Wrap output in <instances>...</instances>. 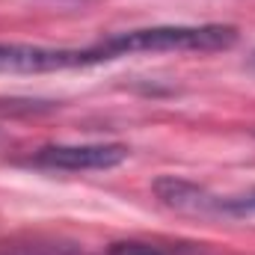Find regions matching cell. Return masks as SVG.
Segmentation results:
<instances>
[{"mask_svg":"<svg viewBox=\"0 0 255 255\" xmlns=\"http://www.w3.org/2000/svg\"><path fill=\"white\" fill-rule=\"evenodd\" d=\"M122 60L116 39L107 36L89 48H48V45H24V42H0V71L9 74H51L68 68Z\"/></svg>","mask_w":255,"mask_h":255,"instance_id":"cell-1","label":"cell"},{"mask_svg":"<svg viewBox=\"0 0 255 255\" xmlns=\"http://www.w3.org/2000/svg\"><path fill=\"white\" fill-rule=\"evenodd\" d=\"M128 160V145L122 142H74V145H42L30 154V163L39 169L57 172H98L113 169Z\"/></svg>","mask_w":255,"mask_h":255,"instance_id":"cell-2","label":"cell"},{"mask_svg":"<svg viewBox=\"0 0 255 255\" xmlns=\"http://www.w3.org/2000/svg\"><path fill=\"white\" fill-rule=\"evenodd\" d=\"M154 193L163 205H169L175 211H184V214H223V202H226L220 196H211L208 190H202L199 184L175 178V175L157 178Z\"/></svg>","mask_w":255,"mask_h":255,"instance_id":"cell-3","label":"cell"},{"mask_svg":"<svg viewBox=\"0 0 255 255\" xmlns=\"http://www.w3.org/2000/svg\"><path fill=\"white\" fill-rule=\"evenodd\" d=\"M0 255H83L71 244L48 241V238H9L0 241Z\"/></svg>","mask_w":255,"mask_h":255,"instance_id":"cell-4","label":"cell"},{"mask_svg":"<svg viewBox=\"0 0 255 255\" xmlns=\"http://www.w3.org/2000/svg\"><path fill=\"white\" fill-rule=\"evenodd\" d=\"M104 255H163L157 247L151 244H139V241H119V244H110Z\"/></svg>","mask_w":255,"mask_h":255,"instance_id":"cell-5","label":"cell"},{"mask_svg":"<svg viewBox=\"0 0 255 255\" xmlns=\"http://www.w3.org/2000/svg\"><path fill=\"white\" fill-rule=\"evenodd\" d=\"M250 68H253V71H255V54H253V60H250Z\"/></svg>","mask_w":255,"mask_h":255,"instance_id":"cell-6","label":"cell"}]
</instances>
